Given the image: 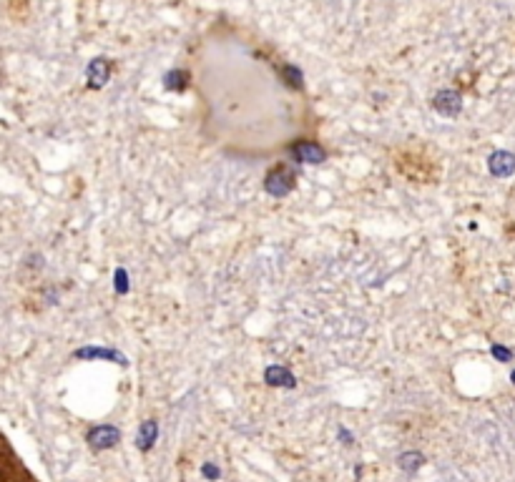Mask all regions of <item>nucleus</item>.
<instances>
[{"label": "nucleus", "mask_w": 515, "mask_h": 482, "mask_svg": "<svg viewBox=\"0 0 515 482\" xmlns=\"http://www.w3.org/2000/svg\"><path fill=\"white\" fill-rule=\"evenodd\" d=\"M0 482H41L3 432H0Z\"/></svg>", "instance_id": "nucleus-1"}, {"label": "nucleus", "mask_w": 515, "mask_h": 482, "mask_svg": "<svg viewBox=\"0 0 515 482\" xmlns=\"http://www.w3.org/2000/svg\"><path fill=\"white\" fill-rule=\"evenodd\" d=\"M295 181H297V171L282 161V163H277V166H272L266 171L264 191L274 198H284L289 191L295 189Z\"/></svg>", "instance_id": "nucleus-2"}, {"label": "nucleus", "mask_w": 515, "mask_h": 482, "mask_svg": "<svg viewBox=\"0 0 515 482\" xmlns=\"http://www.w3.org/2000/svg\"><path fill=\"white\" fill-rule=\"evenodd\" d=\"M86 442L93 452H106L111 447H116L121 442V430L116 424H96L86 432Z\"/></svg>", "instance_id": "nucleus-3"}, {"label": "nucleus", "mask_w": 515, "mask_h": 482, "mask_svg": "<svg viewBox=\"0 0 515 482\" xmlns=\"http://www.w3.org/2000/svg\"><path fill=\"white\" fill-rule=\"evenodd\" d=\"M289 156H292L297 163H312V166L327 161V151H324L317 141H309V139L295 141V144L289 146Z\"/></svg>", "instance_id": "nucleus-4"}, {"label": "nucleus", "mask_w": 515, "mask_h": 482, "mask_svg": "<svg viewBox=\"0 0 515 482\" xmlns=\"http://www.w3.org/2000/svg\"><path fill=\"white\" fill-rule=\"evenodd\" d=\"M76 359H106V362H116V365H128L121 352L111 349V347H83V349L73 352Z\"/></svg>", "instance_id": "nucleus-5"}, {"label": "nucleus", "mask_w": 515, "mask_h": 482, "mask_svg": "<svg viewBox=\"0 0 515 482\" xmlns=\"http://www.w3.org/2000/svg\"><path fill=\"white\" fill-rule=\"evenodd\" d=\"M264 382L269 385V387H287V389H295V387H297L295 374L289 372L287 367H279V365L266 367Z\"/></svg>", "instance_id": "nucleus-6"}, {"label": "nucleus", "mask_w": 515, "mask_h": 482, "mask_svg": "<svg viewBox=\"0 0 515 482\" xmlns=\"http://www.w3.org/2000/svg\"><path fill=\"white\" fill-rule=\"evenodd\" d=\"M156 439H159V422L156 420L141 422L139 432H136V447H139L141 452H148L156 445Z\"/></svg>", "instance_id": "nucleus-7"}, {"label": "nucleus", "mask_w": 515, "mask_h": 482, "mask_svg": "<svg viewBox=\"0 0 515 482\" xmlns=\"http://www.w3.org/2000/svg\"><path fill=\"white\" fill-rule=\"evenodd\" d=\"M488 166H490V174L493 176H510L515 171V156L508 154V151H495L493 156H490V161H488Z\"/></svg>", "instance_id": "nucleus-8"}, {"label": "nucleus", "mask_w": 515, "mask_h": 482, "mask_svg": "<svg viewBox=\"0 0 515 482\" xmlns=\"http://www.w3.org/2000/svg\"><path fill=\"white\" fill-rule=\"evenodd\" d=\"M435 108L440 111L442 116H457L460 108H463V101L455 91H442L437 98H435Z\"/></svg>", "instance_id": "nucleus-9"}, {"label": "nucleus", "mask_w": 515, "mask_h": 482, "mask_svg": "<svg viewBox=\"0 0 515 482\" xmlns=\"http://www.w3.org/2000/svg\"><path fill=\"white\" fill-rule=\"evenodd\" d=\"M108 76H111V63L106 58H96L89 66V80H91V86H93V88L103 86V83L108 80Z\"/></svg>", "instance_id": "nucleus-10"}, {"label": "nucleus", "mask_w": 515, "mask_h": 482, "mask_svg": "<svg viewBox=\"0 0 515 482\" xmlns=\"http://www.w3.org/2000/svg\"><path fill=\"white\" fill-rule=\"evenodd\" d=\"M422 462H425V457L420 452H405L398 457V465L402 472H407V475H412V472H417L420 468H422Z\"/></svg>", "instance_id": "nucleus-11"}, {"label": "nucleus", "mask_w": 515, "mask_h": 482, "mask_svg": "<svg viewBox=\"0 0 515 482\" xmlns=\"http://www.w3.org/2000/svg\"><path fill=\"white\" fill-rule=\"evenodd\" d=\"M113 279H116V284H113V286H116L118 294L128 292V277H126V269H116V277H113Z\"/></svg>", "instance_id": "nucleus-12"}, {"label": "nucleus", "mask_w": 515, "mask_h": 482, "mask_svg": "<svg viewBox=\"0 0 515 482\" xmlns=\"http://www.w3.org/2000/svg\"><path fill=\"white\" fill-rule=\"evenodd\" d=\"M201 475H204L206 480H219V477H221V470H219V468H214V465H209V462H206L204 468H201Z\"/></svg>", "instance_id": "nucleus-13"}, {"label": "nucleus", "mask_w": 515, "mask_h": 482, "mask_svg": "<svg viewBox=\"0 0 515 482\" xmlns=\"http://www.w3.org/2000/svg\"><path fill=\"white\" fill-rule=\"evenodd\" d=\"M493 354H495L498 359H505V362L510 359V352H508V349H503V347H498V344L493 347Z\"/></svg>", "instance_id": "nucleus-14"}, {"label": "nucleus", "mask_w": 515, "mask_h": 482, "mask_svg": "<svg viewBox=\"0 0 515 482\" xmlns=\"http://www.w3.org/2000/svg\"><path fill=\"white\" fill-rule=\"evenodd\" d=\"M339 437L345 439V445H352V435H350L347 430H339Z\"/></svg>", "instance_id": "nucleus-15"}]
</instances>
